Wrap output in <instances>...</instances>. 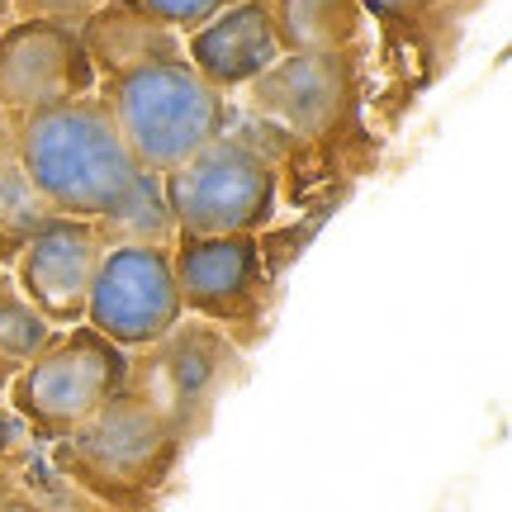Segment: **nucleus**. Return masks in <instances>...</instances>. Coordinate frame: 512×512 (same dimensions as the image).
Listing matches in <instances>:
<instances>
[{"mask_svg":"<svg viewBox=\"0 0 512 512\" xmlns=\"http://www.w3.org/2000/svg\"><path fill=\"white\" fill-rule=\"evenodd\" d=\"M95 233H100L105 247H128V242H138V247H171L176 242V223L166 214L162 176H143L138 190L114 209L110 219L95 223Z\"/></svg>","mask_w":512,"mask_h":512,"instance_id":"dca6fc26","label":"nucleus"},{"mask_svg":"<svg viewBox=\"0 0 512 512\" xmlns=\"http://www.w3.org/2000/svg\"><path fill=\"white\" fill-rule=\"evenodd\" d=\"M10 128L24 176L57 219H110L147 176L124 147L100 95H76L43 110L10 114Z\"/></svg>","mask_w":512,"mask_h":512,"instance_id":"f257e3e1","label":"nucleus"},{"mask_svg":"<svg viewBox=\"0 0 512 512\" xmlns=\"http://www.w3.org/2000/svg\"><path fill=\"white\" fill-rule=\"evenodd\" d=\"M81 29L62 19H15L0 29V114H29L57 100L95 95Z\"/></svg>","mask_w":512,"mask_h":512,"instance_id":"6e6552de","label":"nucleus"},{"mask_svg":"<svg viewBox=\"0 0 512 512\" xmlns=\"http://www.w3.org/2000/svg\"><path fill=\"white\" fill-rule=\"evenodd\" d=\"M181 318L185 304L171 275V247H105L86 294V328L124 351H147L181 328Z\"/></svg>","mask_w":512,"mask_h":512,"instance_id":"423d86ee","label":"nucleus"},{"mask_svg":"<svg viewBox=\"0 0 512 512\" xmlns=\"http://www.w3.org/2000/svg\"><path fill=\"white\" fill-rule=\"evenodd\" d=\"M280 53H351L366 29L361 0H271Z\"/></svg>","mask_w":512,"mask_h":512,"instance_id":"4468645a","label":"nucleus"},{"mask_svg":"<svg viewBox=\"0 0 512 512\" xmlns=\"http://www.w3.org/2000/svg\"><path fill=\"white\" fill-rule=\"evenodd\" d=\"M15 489H19V484H15V475H10V465H0V503L15 494Z\"/></svg>","mask_w":512,"mask_h":512,"instance_id":"412c9836","label":"nucleus"},{"mask_svg":"<svg viewBox=\"0 0 512 512\" xmlns=\"http://www.w3.org/2000/svg\"><path fill=\"white\" fill-rule=\"evenodd\" d=\"M185 432L157 403L128 389L114 394L76 432L53 441L57 475L105 512H143L185 451Z\"/></svg>","mask_w":512,"mask_h":512,"instance_id":"f03ea898","label":"nucleus"},{"mask_svg":"<svg viewBox=\"0 0 512 512\" xmlns=\"http://www.w3.org/2000/svg\"><path fill=\"white\" fill-rule=\"evenodd\" d=\"M152 351V366H128V389H138L162 408L166 418L181 427L185 437L195 432L209 413V403L219 399L228 366L238 361L228 337L219 328H171Z\"/></svg>","mask_w":512,"mask_h":512,"instance_id":"9b49d317","label":"nucleus"},{"mask_svg":"<svg viewBox=\"0 0 512 512\" xmlns=\"http://www.w3.org/2000/svg\"><path fill=\"white\" fill-rule=\"evenodd\" d=\"M95 95L110 110L124 147L147 176H171L204 143L223 138L228 119H233L228 95L204 86L185 57L138 67V72L124 76H105L95 86Z\"/></svg>","mask_w":512,"mask_h":512,"instance_id":"7ed1b4c3","label":"nucleus"},{"mask_svg":"<svg viewBox=\"0 0 512 512\" xmlns=\"http://www.w3.org/2000/svg\"><path fill=\"white\" fill-rule=\"evenodd\" d=\"M110 0H10L15 19H62V24H81Z\"/></svg>","mask_w":512,"mask_h":512,"instance_id":"6ab92c4d","label":"nucleus"},{"mask_svg":"<svg viewBox=\"0 0 512 512\" xmlns=\"http://www.w3.org/2000/svg\"><path fill=\"white\" fill-rule=\"evenodd\" d=\"M53 332L34 309H29V299L19 294L15 275H0V366L15 375L24 361H34L38 351L53 342Z\"/></svg>","mask_w":512,"mask_h":512,"instance_id":"f3484780","label":"nucleus"},{"mask_svg":"<svg viewBox=\"0 0 512 512\" xmlns=\"http://www.w3.org/2000/svg\"><path fill=\"white\" fill-rule=\"evenodd\" d=\"M147 15H157L162 24H171L176 34H190V29H200L204 19H214L219 10H228L233 0H138Z\"/></svg>","mask_w":512,"mask_h":512,"instance_id":"a211bd4d","label":"nucleus"},{"mask_svg":"<svg viewBox=\"0 0 512 512\" xmlns=\"http://www.w3.org/2000/svg\"><path fill=\"white\" fill-rule=\"evenodd\" d=\"M53 219L57 214L38 200V190L29 185V176H24V166L15 157L10 114H0V261H15L19 247Z\"/></svg>","mask_w":512,"mask_h":512,"instance_id":"2eb2a0df","label":"nucleus"},{"mask_svg":"<svg viewBox=\"0 0 512 512\" xmlns=\"http://www.w3.org/2000/svg\"><path fill=\"white\" fill-rule=\"evenodd\" d=\"M128 351L105 342L95 328L76 323L67 332H53V342L38 351L34 361L10 375L5 394L24 427L38 441H62L81 422L100 413L114 394H124L128 384Z\"/></svg>","mask_w":512,"mask_h":512,"instance_id":"20e7f679","label":"nucleus"},{"mask_svg":"<svg viewBox=\"0 0 512 512\" xmlns=\"http://www.w3.org/2000/svg\"><path fill=\"white\" fill-rule=\"evenodd\" d=\"M181 43L195 76L219 95L247 91L256 76H266L285 57L271 24V0H233L200 29H190Z\"/></svg>","mask_w":512,"mask_h":512,"instance_id":"f8f14e48","label":"nucleus"},{"mask_svg":"<svg viewBox=\"0 0 512 512\" xmlns=\"http://www.w3.org/2000/svg\"><path fill=\"white\" fill-rule=\"evenodd\" d=\"M100 256H105V242L95 233V223L53 219L19 247L15 285L48 328H76L86 318V294H91Z\"/></svg>","mask_w":512,"mask_h":512,"instance_id":"9d476101","label":"nucleus"},{"mask_svg":"<svg viewBox=\"0 0 512 512\" xmlns=\"http://www.w3.org/2000/svg\"><path fill=\"white\" fill-rule=\"evenodd\" d=\"M5 24H15V10H10V0H0V29Z\"/></svg>","mask_w":512,"mask_h":512,"instance_id":"4be33fe9","label":"nucleus"},{"mask_svg":"<svg viewBox=\"0 0 512 512\" xmlns=\"http://www.w3.org/2000/svg\"><path fill=\"white\" fill-rule=\"evenodd\" d=\"M5 384H10V370H5V366H0V389H5Z\"/></svg>","mask_w":512,"mask_h":512,"instance_id":"5701e85b","label":"nucleus"},{"mask_svg":"<svg viewBox=\"0 0 512 512\" xmlns=\"http://www.w3.org/2000/svg\"><path fill=\"white\" fill-rule=\"evenodd\" d=\"M81 43L91 57L95 76H124L138 67H157V62H181L185 43L181 34L162 24L157 15H147L138 0H110L95 15H86L81 24Z\"/></svg>","mask_w":512,"mask_h":512,"instance_id":"ddd939ff","label":"nucleus"},{"mask_svg":"<svg viewBox=\"0 0 512 512\" xmlns=\"http://www.w3.org/2000/svg\"><path fill=\"white\" fill-rule=\"evenodd\" d=\"M171 275L181 304L214 328H247L266 304V261L261 233H223V238H176Z\"/></svg>","mask_w":512,"mask_h":512,"instance_id":"1a4fd4ad","label":"nucleus"},{"mask_svg":"<svg viewBox=\"0 0 512 512\" xmlns=\"http://www.w3.org/2000/svg\"><path fill=\"white\" fill-rule=\"evenodd\" d=\"M356 86H361L356 48L351 53H285L271 72L247 86V110L252 119L285 124L290 138L323 143L356 110Z\"/></svg>","mask_w":512,"mask_h":512,"instance_id":"0eeeda50","label":"nucleus"},{"mask_svg":"<svg viewBox=\"0 0 512 512\" xmlns=\"http://www.w3.org/2000/svg\"><path fill=\"white\" fill-rule=\"evenodd\" d=\"M166 214L176 238H223V233H261L280 204V176L252 147L223 133L162 176Z\"/></svg>","mask_w":512,"mask_h":512,"instance_id":"39448f33","label":"nucleus"},{"mask_svg":"<svg viewBox=\"0 0 512 512\" xmlns=\"http://www.w3.org/2000/svg\"><path fill=\"white\" fill-rule=\"evenodd\" d=\"M0 512H76V508H62V503H43V498L29 494V489H15V494L0 503Z\"/></svg>","mask_w":512,"mask_h":512,"instance_id":"aec40b11","label":"nucleus"}]
</instances>
